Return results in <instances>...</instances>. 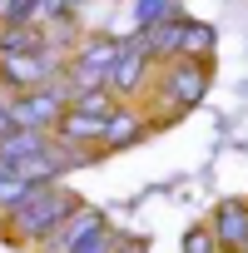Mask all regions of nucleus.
Returning <instances> with one entry per match:
<instances>
[{
	"label": "nucleus",
	"mask_w": 248,
	"mask_h": 253,
	"mask_svg": "<svg viewBox=\"0 0 248 253\" xmlns=\"http://www.w3.org/2000/svg\"><path fill=\"white\" fill-rule=\"evenodd\" d=\"M99 223H104V213H99V209H89V204H80L75 213H65V218H60V223L35 243V253H75V248H80Z\"/></svg>",
	"instance_id": "5"
},
{
	"label": "nucleus",
	"mask_w": 248,
	"mask_h": 253,
	"mask_svg": "<svg viewBox=\"0 0 248 253\" xmlns=\"http://www.w3.org/2000/svg\"><path fill=\"white\" fill-rule=\"evenodd\" d=\"M208 94V65L204 60H169L164 75H159V99L169 109V119H179L184 109L204 104Z\"/></svg>",
	"instance_id": "3"
},
{
	"label": "nucleus",
	"mask_w": 248,
	"mask_h": 253,
	"mask_svg": "<svg viewBox=\"0 0 248 253\" xmlns=\"http://www.w3.org/2000/svg\"><path fill=\"white\" fill-rule=\"evenodd\" d=\"M204 228L213 233V243H218L223 253H238V248L248 243V199H223V204L208 213Z\"/></svg>",
	"instance_id": "6"
},
{
	"label": "nucleus",
	"mask_w": 248,
	"mask_h": 253,
	"mask_svg": "<svg viewBox=\"0 0 248 253\" xmlns=\"http://www.w3.org/2000/svg\"><path fill=\"white\" fill-rule=\"evenodd\" d=\"M238 253H248V243H243V248H238Z\"/></svg>",
	"instance_id": "17"
},
{
	"label": "nucleus",
	"mask_w": 248,
	"mask_h": 253,
	"mask_svg": "<svg viewBox=\"0 0 248 253\" xmlns=\"http://www.w3.org/2000/svg\"><path fill=\"white\" fill-rule=\"evenodd\" d=\"M184 253H223V248L213 243V233H208V228H189V238H184Z\"/></svg>",
	"instance_id": "14"
},
{
	"label": "nucleus",
	"mask_w": 248,
	"mask_h": 253,
	"mask_svg": "<svg viewBox=\"0 0 248 253\" xmlns=\"http://www.w3.org/2000/svg\"><path fill=\"white\" fill-rule=\"evenodd\" d=\"M144 134V114H134L129 104H119L109 119H104V149H119V144H134Z\"/></svg>",
	"instance_id": "8"
},
{
	"label": "nucleus",
	"mask_w": 248,
	"mask_h": 253,
	"mask_svg": "<svg viewBox=\"0 0 248 253\" xmlns=\"http://www.w3.org/2000/svg\"><path fill=\"white\" fill-rule=\"evenodd\" d=\"M114 243H119V233H114L109 223H99V228H94V233H89L75 253H114Z\"/></svg>",
	"instance_id": "13"
},
{
	"label": "nucleus",
	"mask_w": 248,
	"mask_h": 253,
	"mask_svg": "<svg viewBox=\"0 0 248 253\" xmlns=\"http://www.w3.org/2000/svg\"><path fill=\"white\" fill-rule=\"evenodd\" d=\"M119 104H124V99L99 84V89H75V104H70V109H80V114H114Z\"/></svg>",
	"instance_id": "11"
},
{
	"label": "nucleus",
	"mask_w": 248,
	"mask_h": 253,
	"mask_svg": "<svg viewBox=\"0 0 248 253\" xmlns=\"http://www.w3.org/2000/svg\"><path fill=\"white\" fill-rule=\"evenodd\" d=\"M134 5V30L144 35V30H154V25H164V20H179L184 10H179V0H129Z\"/></svg>",
	"instance_id": "10"
},
{
	"label": "nucleus",
	"mask_w": 248,
	"mask_h": 253,
	"mask_svg": "<svg viewBox=\"0 0 248 253\" xmlns=\"http://www.w3.org/2000/svg\"><path fill=\"white\" fill-rule=\"evenodd\" d=\"M213 50H218V30L213 25H204V20H194V15H184V55L179 60H213Z\"/></svg>",
	"instance_id": "9"
},
{
	"label": "nucleus",
	"mask_w": 248,
	"mask_h": 253,
	"mask_svg": "<svg viewBox=\"0 0 248 253\" xmlns=\"http://www.w3.org/2000/svg\"><path fill=\"white\" fill-rule=\"evenodd\" d=\"M80 204H75V194L55 179V184H35L15 209H5V238L15 243V248H35L65 213H75Z\"/></svg>",
	"instance_id": "1"
},
{
	"label": "nucleus",
	"mask_w": 248,
	"mask_h": 253,
	"mask_svg": "<svg viewBox=\"0 0 248 253\" xmlns=\"http://www.w3.org/2000/svg\"><path fill=\"white\" fill-rule=\"evenodd\" d=\"M75 104V84L60 75V80H50V84H35V89H25V94H10V114H15V124L20 129H55L60 124V114Z\"/></svg>",
	"instance_id": "2"
},
{
	"label": "nucleus",
	"mask_w": 248,
	"mask_h": 253,
	"mask_svg": "<svg viewBox=\"0 0 248 253\" xmlns=\"http://www.w3.org/2000/svg\"><path fill=\"white\" fill-rule=\"evenodd\" d=\"M149 75H154V55H149L144 35H139V30H134V35H124L119 60H114V70H109V89H114V94H134Z\"/></svg>",
	"instance_id": "4"
},
{
	"label": "nucleus",
	"mask_w": 248,
	"mask_h": 253,
	"mask_svg": "<svg viewBox=\"0 0 248 253\" xmlns=\"http://www.w3.org/2000/svg\"><path fill=\"white\" fill-rule=\"evenodd\" d=\"M144 45H149V55H154L159 65L179 60V55H184V15H179V20H164V25H154V30H144Z\"/></svg>",
	"instance_id": "7"
},
{
	"label": "nucleus",
	"mask_w": 248,
	"mask_h": 253,
	"mask_svg": "<svg viewBox=\"0 0 248 253\" xmlns=\"http://www.w3.org/2000/svg\"><path fill=\"white\" fill-rule=\"evenodd\" d=\"M15 129H20V124H15V114H10V99H0V139L15 134Z\"/></svg>",
	"instance_id": "15"
},
{
	"label": "nucleus",
	"mask_w": 248,
	"mask_h": 253,
	"mask_svg": "<svg viewBox=\"0 0 248 253\" xmlns=\"http://www.w3.org/2000/svg\"><path fill=\"white\" fill-rule=\"evenodd\" d=\"M25 194H30V184H25L10 164H0V213H5V209H15Z\"/></svg>",
	"instance_id": "12"
},
{
	"label": "nucleus",
	"mask_w": 248,
	"mask_h": 253,
	"mask_svg": "<svg viewBox=\"0 0 248 253\" xmlns=\"http://www.w3.org/2000/svg\"><path fill=\"white\" fill-rule=\"evenodd\" d=\"M114 253H144V243H139V238H124V233H119V243H114Z\"/></svg>",
	"instance_id": "16"
}]
</instances>
